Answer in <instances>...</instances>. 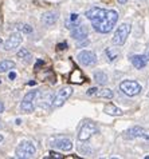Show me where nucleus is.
Listing matches in <instances>:
<instances>
[{
	"label": "nucleus",
	"mask_w": 149,
	"mask_h": 159,
	"mask_svg": "<svg viewBox=\"0 0 149 159\" xmlns=\"http://www.w3.org/2000/svg\"><path fill=\"white\" fill-rule=\"evenodd\" d=\"M86 17L91 21L93 28L99 34H109L118 21V12L114 10H103L93 7L86 11Z\"/></svg>",
	"instance_id": "f257e3e1"
},
{
	"label": "nucleus",
	"mask_w": 149,
	"mask_h": 159,
	"mask_svg": "<svg viewBox=\"0 0 149 159\" xmlns=\"http://www.w3.org/2000/svg\"><path fill=\"white\" fill-rule=\"evenodd\" d=\"M35 152H36V148H35V144L30 140H23L20 142L19 146L15 150V157L16 158H22V159H30L34 158Z\"/></svg>",
	"instance_id": "f03ea898"
},
{
	"label": "nucleus",
	"mask_w": 149,
	"mask_h": 159,
	"mask_svg": "<svg viewBox=\"0 0 149 159\" xmlns=\"http://www.w3.org/2000/svg\"><path fill=\"white\" fill-rule=\"evenodd\" d=\"M130 31H132V25L129 23H122L121 25H118V28L116 30L114 35H113V44L122 46L128 39Z\"/></svg>",
	"instance_id": "7ed1b4c3"
},
{
	"label": "nucleus",
	"mask_w": 149,
	"mask_h": 159,
	"mask_svg": "<svg viewBox=\"0 0 149 159\" xmlns=\"http://www.w3.org/2000/svg\"><path fill=\"white\" fill-rule=\"evenodd\" d=\"M73 95V88L70 86H65L62 87L59 91H56V94L54 95V98L51 100V106L52 107H60V106L65 104L70 96Z\"/></svg>",
	"instance_id": "20e7f679"
},
{
	"label": "nucleus",
	"mask_w": 149,
	"mask_h": 159,
	"mask_svg": "<svg viewBox=\"0 0 149 159\" xmlns=\"http://www.w3.org/2000/svg\"><path fill=\"white\" fill-rule=\"evenodd\" d=\"M97 132H98V127L94 122H85L82 125L79 132H78V139L81 142H86V140H89Z\"/></svg>",
	"instance_id": "39448f33"
},
{
	"label": "nucleus",
	"mask_w": 149,
	"mask_h": 159,
	"mask_svg": "<svg viewBox=\"0 0 149 159\" xmlns=\"http://www.w3.org/2000/svg\"><path fill=\"white\" fill-rule=\"evenodd\" d=\"M120 90L128 96H136L141 92V86L136 80H124L120 84Z\"/></svg>",
	"instance_id": "423d86ee"
},
{
	"label": "nucleus",
	"mask_w": 149,
	"mask_h": 159,
	"mask_svg": "<svg viewBox=\"0 0 149 159\" xmlns=\"http://www.w3.org/2000/svg\"><path fill=\"white\" fill-rule=\"evenodd\" d=\"M78 61H79L82 66L89 67V66H94L97 63V56L91 51H82L78 54Z\"/></svg>",
	"instance_id": "0eeeda50"
},
{
	"label": "nucleus",
	"mask_w": 149,
	"mask_h": 159,
	"mask_svg": "<svg viewBox=\"0 0 149 159\" xmlns=\"http://www.w3.org/2000/svg\"><path fill=\"white\" fill-rule=\"evenodd\" d=\"M22 40H23V38H22L20 34H11L10 36H8V39L6 42H4V50L6 51H12L15 50V48H17L20 46Z\"/></svg>",
	"instance_id": "6e6552de"
},
{
	"label": "nucleus",
	"mask_w": 149,
	"mask_h": 159,
	"mask_svg": "<svg viewBox=\"0 0 149 159\" xmlns=\"http://www.w3.org/2000/svg\"><path fill=\"white\" fill-rule=\"evenodd\" d=\"M51 146L54 148H59L62 151H70L73 150V142L70 139L66 138H60V139H54L51 142Z\"/></svg>",
	"instance_id": "1a4fd4ad"
},
{
	"label": "nucleus",
	"mask_w": 149,
	"mask_h": 159,
	"mask_svg": "<svg viewBox=\"0 0 149 159\" xmlns=\"http://www.w3.org/2000/svg\"><path fill=\"white\" fill-rule=\"evenodd\" d=\"M145 130L142 129L141 126H134V127H130L129 130H126L124 132V138L125 139H136V138H141L144 135Z\"/></svg>",
	"instance_id": "9d476101"
},
{
	"label": "nucleus",
	"mask_w": 149,
	"mask_h": 159,
	"mask_svg": "<svg viewBox=\"0 0 149 159\" xmlns=\"http://www.w3.org/2000/svg\"><path fill=\"white\" fill-rule=\"evenodd\" d=\"M71 36L78 42L85 40V39L87 38V28L85 27V25H82V24L75 25V27L71 30Z\"/></svg>",
	"instance_id": "9b49d317"
},
{
	"label": "nucleus",
	"mask_w": 149,
	"mask_h": 159,
	"mask_svg": "<svg viewBox=\"0 0 149 159\" xmlns=\"http://www.w3.org/2000/svg\"><path fill=\"white\" fill-rule=\"evenodd\" d=\"M58 16H59L58 12H55V11H47V12H45V14L42 15L41 20H42V23L45 24V25L50 27V25L56 23V20H58Z\"/></svg>",
	"instance_id": "f8f14e48"
},
{
	"label": "nucleus",
	"mask_w": 149,
	"mask_h": 159,
	"mask_svg": "<svg viewBox=\"0 0 149 159\" xmlns=\"http://www.w3.org/2000/svg\"><path fill=\"white\" fill-rule=\"evenodd\" d=\"M130 61H132V64L137 70H142L148 63V60L145 59V56L144 55H134V56L130 58Z\"/></svg>",
	"instance_id": "ddd939ff"
},
{
	"label": "nucleus",
	"mask_w": 149,
	"mask_h": 159,
	"mask_svg": "<svg viewBox=\"0 0 149 159\" xmlns=\"http://www.w3.org/2000/svg\"><path fill=\"white\" fill-rule=\"evenodd\" d=\"M103 111L106 112L108 115H112V116H120V115H122V110L116 107V106L112 104V103H109V104L105 106Z\"/></svg>",
	"instance_id": "4468645a"
},
{
	"label": "nucleus",
	"mask_w": 149,
	"mask_h": 159,
	"mask_svg": "<svg viewBox=\"0 0 149 159\" xmlns=\"http://www.w3.org/2000/svg\"><path fill=\"white\" fill-rule=\"evenodd\" d=\"M15 68V61L12 60H2L0 61V72H6Z\"/></svg>",
	"instance_id": "2eb2a0df"
},
{
	"label": "nucleus",
	"mask_w": 149,
	"mask_h": 159,
	"mask_svg": "<svg viewBox=\"0 0 149 159\" xmlns=\"http://www.w3.org/2000/svg\"><path fill=\"white\" fill-rule=\"evenodd\" d=\"M20 110L23 112H32L34 111V102H28V100H22L20 103Z\"/></svg>",
	"instance_id": "dca6fc26"
},
{
	"label": "nucleus",
	"mask_w": 149,
	"mask_h": 159,
	"mask_svg": "<svg viewBox=\"0 0 149 159\" xmlns=\"http://www.w3.org/2000/svg\"><path fill=\"white\" fill-rule=\"evenodd\" d=\"M94 79H95V82H97L98 84L103 86L105 83L108 82V75L105 74V72H102V71H98V72L94 74Z\"/></svg>",
	"instance_id": "f3484780"
},
{
	"label": "nucleus",
	"mask_w": 149,
	"mask_h": 159,
	"mask_svg": "<svg viewBox=\"0 0 149 159\" xmlns=\"http://www.w3.org/2000/svg\"><path fill=\"white\" fill-rule=\"evenodd\" d=\"M99 98H105V99H112L113 98V91L110 88H102V90H98L97 94H95Z\"/></svg>",
	"instance_id": "a211bd4d"
},
{
	"label": "nucleus",
	"mask_w": 149,
	"mask_h": 159,
	"mask_svg": "<svg viewBox=\"0 0 149 159\" xmlns=\"http://www.w3.org/2000/svg\"><path fill=\"white\" fill-rule=\"evenodd\" d=\"M16 56L19 59H30V58H31V54H30L28 50H26V48H22L20 51H17Z\"/></svg>",
	"instance_id": "6ab92c4d"
},
{
	"label": "nucleus",
	"mask_w": 149,
	"mask_h": 159,
	"mask_svg": "<svg viewBox=\"0 0 149 159\" xmlns=\"http://www.w3.org/2000/svg\"><path fill=\"white\" fill-rule=\"evenodd\" d=\"M17 28H19V31H22L23 34H31L32 32V27L28 24H20Z\"/></svg>",
	"instance_id": "aec40b11"
},
{
	"label": "nucleus",
	"mask_w": 149,
	"mask_h": 159,
	"mask_svg": "<svg viewBox=\"0 0 149 159\" xmlns=\"http://www.w3.org/2000/svg\"><path fill=\"white\" fill-rule=\"evenodd\" d=\"M49 157H50V158H56V159H62V158H63V155H60L59 152H54V151H51V152L49 154Z\"/></svg>",
	"instance_id": "412c9836"
},
{
	"label": "nucleus",
	"mask_w": 149,
	"mask_h": 159,
	"mask_svg": "<svg viewBox=\"0 0 149 159\" xmlns=\"http://www.w3.org/2000/svg\"><path fill=\"white\" fill-rule=\"evenodd\" d=\"M97 91H98V88H95V87H93V88H90V90H89V91H87V92H86V94H87V95H89V96H93V95H95V94H97Z\"/></svg>",
	"instance_id": "4be33fe9"
},
{
	"label": "nucleus",
	"mask_w": 149,
	"mask_h": 159,
	"mask_svg": "<svg viewBox=\"0 0 149 159\" xmlns=\"http://www.w3.org/2000/svg\"><path fill=\"white\" fill-rule=\"evenodd\" d=\"M66 47H67L66 43H59L58 46H56V48H58V50H66Z\"/></svg>",
	"instance_id": "5701e85b"
},
{
	"label": "nucleus",
	"mask_w": 149,
	"mask_h": 159,
	"mask_svg": "<svg viewBox=\"0 0 149 159\" xmlns=\"http://www.w3.org/2000/svg\"><path fill=\"white\" fill-rule=\"evenodd\" d=\"M144 56H145V59L149 61V43L147 44V48H145V54H144Z\"/></svg>",
	"instance_id": "b1692460"
},
{
	"label": "nucleus",
	"mask_w": 149,
	"mask_h": 159,
	"mask_svg": "<svg viewBox=\"0 0 149 159\" xmlns=\"http://www.w3.org/2000/svg\"><path fill=\"white\" fill-rule=\"evenodd\" d=\"M106 55H109V58H110V60H114L116 59V55H112V52H110V50H106Z\"/></svg>",
	"instance_id": "393cba45"
},
{
	"label": "nucleus",
	"mask_w": 149,
	"mask_h": 159,
	"mask_svg": "<svg viewBox=\"0 0 149 159\" xmlns=\"http://www.w3.org/2000/svg\"><path fill=\"white\" fill-rule=\"evenodd\" d=\"M141 138H144V139L149 140V131H145V132H144V135L141 136Z\"/></svg>",
	"instance_id": "a878e982"
},
{
	"label": "nucleus",
	"mask_w": 149,
	"mask_h": 159,
	"mask_svg": "<svg viewBox=\"0 0 149 159\" xmlns=\"http://www.w3.org/2000/svg\"><path fill=\"white\" fill-rule=\"evenodd\" d=\"M3 111H4V104H3V102H0V114Z\"/></svg>",
	"instance_id": "bb28decb"
},
{
	"label": "nucleus",
	"mask_w": 149,
	"mask_h": 159,
	"mask_svg": "<svg viewBox=\"0 0 149 159\" xmlns=\"http://www.w3.org/2000/svg\"><path fill=\"white\" fill-rule=\"evenodd\" d=\"M15 78H16V74L15 72H11L10 74V79H15Z\"/></svg>",
	"instance_id": "cd10ccee"
},
{
	"label": "nucleus",
	"mask_w": 149,
	"mask_h": 159,
	"mask_svg": "<svg viewBox=\"0 0 149 159\" xmlns=\"http://www.w3.org/2000/svg\"><path fill=\"white\" fill-rule=\"evenodd\" d=\"M126 2H128V0H118V3H120V4H125Z\"/></svg>",
	"instance_id": "c85d7f7f"
},
{
	"label": "nucleus",
	"mask_w": 149,
	"mask_h": 159,
	"mask_svg": "<svg viewBox=\"0 0 149 159\" xmlns=\"http://www.w3.org/2000/svg\"><path fill=\"white\" fill-rule=\"evenodd\" d=\"M2 142H3V135L0 134V143H2Z\"/></svg>",
	"instance_id": "c756f323"
},
{
	"label": "nucleus",
	"mask_w": 149,
	"mask_h": 159,
	"mask_svg": "<svg viewBox=\"0 0 149 159\" xmlns=\"http://www.w3.org/2000/svg\"><path fill=\"white\" fill-rule=\"evenodd\" d=\"M2 44H3V40H2V39H0V46H2Z\"/></svg>",
	"instance_id": "7c9ffc66"
},
{
	"label": "nucleus",
	"mask_w": 149,
	"mask_h": 159,
	"mask_svg": "<svg viewBox=\"0 0 149 159\" xmlns=\"http://www.w3.org/2000/svg\"><path fill=\"white\" fill-rule=\"evenodd\" d=\"M148 98H149V92H148Z\"/></svg>",
	"instance_id": "2f4dec72"
}]
</instances>
